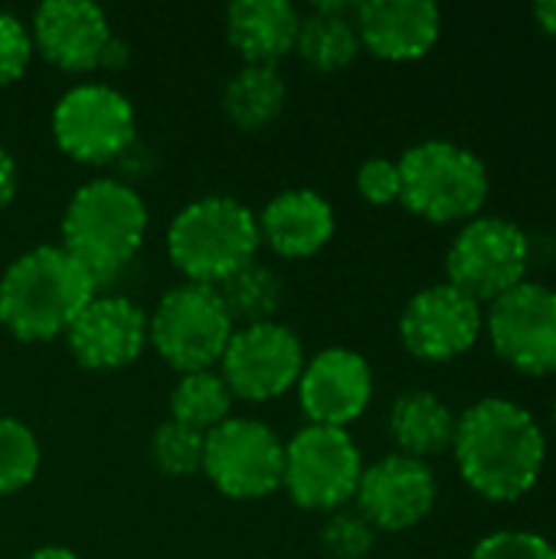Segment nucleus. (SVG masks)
Here are the masks:
<instances>
[{
    "label": "nucleus",
    "mask_w": 556,
    "mask_h": 559,
    "mask_svg": "<svg viewBox=\"0 0 556 559\" xmlns=\"http://www.w3.org/2000/svg\"><path fill=\"white\" fill-rule=\"evenodd\" d=\"M301 16L285 0H236L226 10L229 46L246 66H279L295 52Z\"/></svg>",
    "instance_id": "nucleus-20"
},
{
    "label": "nucleus",
    "mask_w": 556,
    "mask_h": 559,
    "mask_svg": "<svg viewBox=\"0 0 556 559\" xmlns=\"http://www.w3.org/2000/svg\"><path fill=\"white\" fill-rule=\"evenodd\" d=\"M439 498L436 475L426 462L410 455H387L374 465H364L360 485H357V514L374 531H410L423 524Z\"/></svg>",
    "instance_id": "nucleus-14"
},
{
    "label": "nucleus",
    "mask_w": 556,
    "mask_h": 559,
    "mask_svg": "<svg viewBox=\"0 0 556 559\" xmlns=\"http://www.w3.org/2000/svg\"><path fill=\"white\" fill-rule=\"evenodd\" d=\"M554 423H556V400H554Z\"/></svg>",
    "instance_id": "nucleus-36"
},
{
    "label": "nucleus",
    "mask_w": 556,
    "mask_h": 559,
    "mask_svg": "<svg viewBox=\"0 0 556 559\" xmlns=\"http://www.w3.org/2000/svg\"><path fill=\"white\" fill-rule=\"evenodd\" d=\"M364 475V459L347 429L305 426L285 442L282 488L305 511H341L354 501Z\"/></svg>",
    "instance_id": "nucleus-8"
},
{
    "label": "nucleus",
    "mask_w": 556,
    "mask_h": 559,
    "mask_svg": "<svg viewBox=\"0 0 556 559\" xmlns=\"http://www.w3.org/2000/svg\"><path fill=\"white\" fill-rule=\"evenodd\" d=\"M469 559H556V547L531 531H498L482 537Z\"/></svg>",
    "instance_id": "nucleus-29"
},
{
    "label": "nucleus",
    "mask_w": 556,
    "mask_h": 559,
    "mask_svg": "<svg viewBox=\"0 0 556 559\" xmlns=\"http://www.w3.org/2000/svg\"><path fill=\"white\" fill-rule=\"evenodd\" d=\"M236 324L213 285H174L147 314V344L180 373L220 364Z\"/></svg>",
    "instance_id": "nucleus-6"
},
{
    "label": "nucleus",
    "mask_w": 556,
    "mask_h": 559,
    "mask_svg": "<svg viewBox=\"0 0 556 559\" xmlns=\"http://www.w3.org/2000/svg\"><path fill=\"white\" fill-rule=\"evenodd\" d=\"M16 183H20V170H16V160L7 147H0V210L10 206L13 193H16Z\"/></svg>",
    "instance_id": "nucleus-32"
},
{
    "label": "nucleus",
    "mask_w": 556,
    "mask_h": 559,
    "mask_svg": "<svg viewBox=\"0 0 556 559\" xmlns=\"http://www.w3.org/2000/svg\"><path fill=\"white\" fill-rule=\"evenodd\" d=\"M400 203L426 223H469L482 216L492 180L485 160L456 141H419L400 160Z\"/></svg>",
    "instance_id": "nucleus-5"
},
{
    "label": "nucleus",
    "mask_w": 556,
    "mask_h": 559,
    "mask_svg": "<svg viewBox=\"0 0 556 559\" xmlns=\"http://www.w3.org/2000/svg\"><path fill=\"white\" fill-rule=\"evenodd\" d=\"M220 367V377L226 380L233 396L265 403L298 386V377L305 370V350L298 334L279 321L246 324L233 331Z\"/></svg>",
    "instance_id": "nucleus-12"
},
{
    "label": "nucleus",
    "mask_w": 556,
    "mask_h": 559,
    "mask_svg": "<svg viewBox=\"0 0 556 559\" xmlns=\"http://www.w3.org/2000/svg\"><path fill=\"white\" fill-rule=\"evenodd\" d=\"M98 295V282L62 246H36L10 262L0 278V324L20 341L66 334Z\"/></svg>",
    "instance_id": "nucleus-2"
},
{
    "label": "nucleus",
    "mask_w": 556,
    "mask_h": 559,
    "mask_svg": "<svg viewBox=\"0 0 556 559\" xmlns=\"http://www.w3.org/2000/svg\"><path fill=\"white\" fill-rule=\"evenodd\" d=\"M456 426L459 416L452 413V406L429 390H406L390 409V436L400 455L419 462L449 452L456 442Z\"/></svg>",
    "instance_id": "nucleus-21"
},
{
    "label": "nucleus",
    "mask_w": 556,
    "mask_h": 559,
    "mask_svg": "<svg viewBox=\"0 0 556 559\" xmlns=\"http://www.w3.org/2000/svg\"><path fill=\"white\" fill-rule=\"evenodd\" d=\"M485 331V311L478 301L452 288L449 282L416 292L400 314L403 347L426 364H449L469 354Z\"/></svg>",
    "instance_id": "nucleus-13"
},
{
    "label": "nucleus",
    "mask_w": 556,
    "mask_h": 559,
    "mask_svg": "<svg viewBox=\"0 0 556 559\" xmlns=\"http://www.w3.org/2000/svg\"><path fill=\"white\" fill-rule=\"evenodd\" d=\"M452 455L462 481L485 501L514 504L541 481L547 436L531 409L488 396L459 416Z\"/></svg>",
    "instance_id": "nucleus-1"
},
{
    "label": "nucleus",
    "mask_w": 556,
    "mask_h": 559,
    "mask_svg": "<svg viewBox=\"0 0 556 559\" xmlns=\"http://www.w3.org/2000/svg\"><path fill=\"white\" fill-rule=\"evenodd\" d=\"M285 95L288 88L279 66H242L223 88V108L236 128L259 131L282 115Z\"/></svg>",
    "instance_id": "nucleus-23"
},
{
    "label": "nucleus",
    "mask_w": 556,
    "mask_h": 559,
    "mask_svg": "<svg viewBox=\"0 0 556 559\" xmlns=\"http://www.w3.org/2000/svg\"><path fill=\"white\" fill-rule=\"evenodd\" d=\"M354 23L360 49L387 62H413L439 43L442 10L433 0H364Z\"/></svg>",
    "instance_id": "nucleus-18"
},
{
    "label": "nucleus",
    "mask_w": 556,
    "mask_h": 559,
    "mask_svg": "<svg viewBox=\"0 0 556 559\" xmlns=\"http://www.w3.org/2000/svg\"><path fill=\"white\" fill-rule=\"evenodd\" d=\"M282 472L285 442L265 423L249 416H229L223 426L206 432L203 475L226 498H265L282 488Z\"/></svg>",
    "instance_id": "nucleus-9"
},
{
    "label": "nucleus",
    "mask_w": 556,
    "mask_h": 559,
    "mask_svg": "<svg viewBox=\"0 0 556 559\" xmlns=\"http://www.w3.org/2000/svg\"><path fill=\"white\" fill-rule=\"evenodd\" d=\"M203 449H206V436L174 419L161 423L151 436V459L170 478H190L203 472Z\"/></svg>",
    "instance_id": "nucleus-27"
},
{
    "label": "nucleus",
    "mask_w": 556,
    "mask_h": 559,
    "mask_svg": "<svg viewBox=\"0 0 556 559\" xmlns=\"http://www.w3.org/2000/svg\"><path fill=\"white\" fill-rule=\"evenodd\" d=\"M354 13L357 3H318L308 16H301L295 52L318 72H338L351 66L360 52Z\"/></svg>",
    "instance_id": "nucleus-22"
},
{
    "label": "nucleus",
    "mask_w": 556,
    "mask_h": 559,
    "mask_svg": "<svg viewBox=\"0 0 556 559\" xmlns=\"http://www.w3.org/2000/svg\"><path fill=\"white\" fill-rule=\"evenodd\" d=\"M485 331L511 370L524 377L556 373V288L521 282L488 305Z\"/></svg>",
    "instance_id": "nucleus-11"
},
{
    "label": "nucleus",
    "mask_w": 556,
    "mask_h": 559,
    "mask_svg": "<svg viewBox=\"0 0 556 559\" xmlns=\"http://www.w3.org/2000/svg\"><path fill=\"white\" fill-rule=\"evenodd\" d=\"M531 16H534V23L556 39V0H547V3H534V10H531Z\"/></svg>",
    "instance_id": "nucleus-33"
},
{
    "label": "nucleus",
    "mask_w": 556,
    "mask_h": 559,
    "mask_svg": "<svg viewBox=\"0 0 556 559\" xmlns=\"http://www.w3.org/2000/svg\"><path fill=\"white\" fill-rule=\"evenodd\" d=\"M33 49L66 72H88L111 39L108 16L92 0H46L33 13Z\"/></svg>",
    "instance_id": "nucleus-17"
},
{
    "label": "nucleus",
    "mask_w": 556,
    "mask_h": 559,
    "mask_svg": "<svg viewBox=\"0 0 556 559\" xmlns=\"http://www.w3.org/2000/svg\"><path fill=\"white\" fill-rule=\"evenodd\" d=\"M52 138L79 164H108L134 144V105L105 82L72 85L52 108Z\"/></svg>",
    "instance_id": "nucleus-10"
},
{
    "label": "nucleus",
    "mask_w": 556,
    "mask_h": 559,
    "mask_svg": "<svg viewBox=\"0 0 556 559\" xmlns=\"http://www.w3.org/2000/svg\"><path fill=\"white\" fill-rule=\"evenodd\" d=\"M128 62V46L121 43V39H108V46H105V52H102V62L98 66H108V69H118V66H125Z\"/></svg>",
    "instance_id": "nucleus-34"
},
{
    "label": "nucleus",
    "mask_w": 556,
    "mask_h": 559,
    "mask_svg": "<svg viewBox=\"0 0 556 559\" xmlns=\"http://www.w3.org/2000/svg\"><path fill=\"white\" fill-rule=\"evenodd\" d=\"M259 246L256 213L233 197H200L187 203L167 229L170 262L187 282L200 285H220L252 262Z\"/></svg>",
    "instance_id": "nucleus-4"
},
{
    "label": "nucleus",
    "mask_w": 556,
    "mask_h": 559,
    "mask_svg": "<svg viewBox=\"0 0 556 559\" xmlns=\"http://www.w3.org/2000/svg\"><path fill=\"white\" fill-rule=\"evenodd\" d=\"M69 354L85 370H121L147 344V314L121 295H95L66 331Z\"/></svg>",
    "instance_id": "nucleus-15"
},
{
    "label": "nucleus",
    "mask_w": 556,
    "mask_h": 559,
    "mask_svg": "<svg viewBox=\"0 0 556 559\" xmlns=\"http://www.w3.org/2000/svg\"><path fill=\"white\" fill-rule=\"evenodd\" d=\"M259 219V239L285 259H308L324 249L334 236V210L315 190H282L275 193Z\"/></svg>",
    "instance_id": "nucleus-19"
},
{
    "label": "nucleus",
    "mask_w": 556,
    "mask_h": 559,
    "mask_svg": "<svg viewBox=\"0 0 556 559\" xmlns=\"http://www.w3.org/2000/svg\"><path fill=\"white\" fill-rule=\"evenodd\" d=\"M531 239L505 216H475L462 223L449 252L446 275L449 285L478 305H492L521 282H528Z\"/></svg>",
    "instance_id": "nucleus-7"
},
{
    "label": "nucleus",
    "mask_w": 556,
    "mask_h": 559,
    "mask_svg": "<svg viewBox=\"0 0 556 559\" xmlns=\"http://www.w3.org/2000/svg\"><path fill=\"white\" fill-rule=\"evenodd\" d=\"M33 59V36L26 23L7 10H0V85L16 82Z\"/></svg>",
    "instance_id": "nucleus-30"
},
{
    "label": "nucleus",
    "mask_w": 556,
    "mask_h": 559,
    "mask_svg": "<svg viewBox=\"0 0 556 559\" xmlns=\"http://www.w3.org/2000/svg\"><path fill=\"white\" fill-rule=\"evenodd\" d=\"M39 472V442L13 416H0V498L23 491Z\"/></svg>",
    "instance_id": "nucleus-26"
},
{
    "label": "nucleus",
    "mask_w": 556,
    "mask_h": 559,
    "mask_svg": "<svg viewBox=\"0 0 556 559\" xmlns=\"http://www.w3.org/2000/svg\"><path fill=\"white\" fill-rule=\"evenodd\" d=\"M233 400L236 396L229 393L220 373L213 370L180 373L170 393V419L206 436L233 416Z\"/></svg>",
    "instance_id": "nucleus-25"
},
{
    "label": "nucleus",
    "mask_w": 556,
    "mask_h": 559,
    "mask_svg": "<svg viewBox=\"0 0 556 559\" xmlns=\"http://www.w3.org/2000/svg\"><path fill=\"white\" fill-rule=\"evenodd\" d=\"M400 164L390 160V157H370L360 164L357 170V193L374 203V206H387V203H397L400 200Z\"/></svg>",
    "instance_id": "nucleus-31"
},
{
    "label": "nucleus",
    "mask_w": 556,
    "mask_h": 559,
    "mask_svg": "<svg viewBox=\"0 0 556 559\" xmlns=\"http://www.w3.org/2000/svg\"><path fill=\"white\" fill-rule=\"evenodd\" d=\"M321 547L334 559H364L374 550L377 531L357 511H334L321 527Z\"/></svg>",
    "instance_id": "nucleus-28"
},
{
    "label": "nucleus",
    "mask_w": 556,
    "mask_h": 559,
    "mask_svg": "<svg viewBox=\"0 0 556 559\" xmlns=\"http://www.w3.org/2000/svg\"><path fill=\"white\" fill-rule=\"evenodd\" d=\"M26 559H79L69 547H56V544H49V547H39V550H33Z\"/></svg>",
    "instance_id": "nucleus-35"
},
{
    "label": "nucleus",
    "mask_w": 556,
    "mask_h": 559,
    "mask_svg": "<svg viewBox=\"0 0 556 559\" xmlns=\"http://www.w3.org/2000/svg\"><path fill=\"white\" fill-rule=\"evenodd\" d=\"M226 314L233 318V324H265L275 321L282 298H285V285L279 278V272L259 259L246 262L242 269H236L229 278H223L220 285H213Z\"/></svg>",
    "instance_id": "nucleus-24"
},
{
    "label": "nucleus",
    "mask_w": 556,
    "mask_h": 559,
    "mask_svg": "<svg viewBox=\"0 0 556 559\" xmlns=\"http://www.w3.org/2000/svg\"><path fill=\"white\" fill-rule=\"evenodd\" d=\"M374 396L370 364L347 347H328L315 354L298 377V400L308 426L347 429L364 416Z\"/></svg>",
    "instance_id": "nucleus-16"
},
{
    "label": "nucleus",
    "mask_w": 556,
    "mask_h": 559,
    "mask_svg": "<svg viewBox=\"0 0 556 559\" xmlns=\"http://www.w3.org/2000/svg\"><path fill=\"white\" fill-rule=\"evenodd\" d=\"M147 233V206L141 193L111 177L79 187L62 213V249L88 269L102 285L115 278L141 249Z\"/></svg>",
    "instance_id": "nucleus-3"
}]
</instances>
